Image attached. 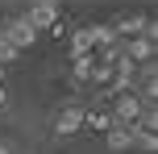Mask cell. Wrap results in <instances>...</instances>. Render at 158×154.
I'll use <instances>...</instances> for the list:
<instances>
[{
  "label": "cell",
  "instance_id": "obj_1",
  "mask_svg": "<svg viewBox=\"0 0 158 154\" xmlns=\"http://www.w3.org/2000/svg\"><path fill=\"white\" fill-rule=\"evenodd\" d=\"M142 96H137V92H121V96H112V125H125V129H133L137 125V117H142Z\"/></svg>",
  "mask_w": 158,
  "mask_h": 154
},
{
  "label": "cell",
  "instance_id": "obj_2",
  "mask_svg": "<svg viewBox=\"0 0 158 154\" xmlns=\"http://www.w3.org/2000/svg\"><path fill=\"white\" fill-rule=\"evenodd\" d=\"M0 38H4L8 46L17 50V54H21V50H29L33 42H38V29H33V25L25 21V17H13V21L4 25V33H0Z\"/></svg>",
  "mask_w": 158,
  "mask_h": 154
},
{
  "label": "cell",
  "instance_id": "obj_3",
  "mask_svg": "<svg viewBox=\"0 0 158 154\" xmlns=\"http://www.w3.org/2000/svg\"><path fill=\"white\" fill-rule=\"evenodd\" d=\"M79 129H83V104H63L54 113V133L58 138H71Z\"/></svg>",
  "mask_w": 158,
  "mask_h": 154
},
{
  "label": "cell",
  "instance_id": "obj_4",
  "mask_svg": "<svg viewBox=\"0 0 158 154\" xmlns=\"http://www.w3.org/2000/svg\"><path fill=\"white\" fill-rule=\"evenodd\" d=\"M25 21H29L33 29L42 33V29H50V25H54V21H63V8H58L54 0H42V4H33L29 13H25Z\"/></svg>",
  "mask_w": 158,
  "mask_h": 154
},
{
  "label": "cell",
  "instance_id": "obj_5",
  "mask_svg": "<svg viewBox=\"0 0 158 154\" xmlns=\"http://www.w3.org/2000/svg\"><path fill=\"white\" fill-rule=\"evenodd\" d=\"M125 58H129V63H154V42L150 38H129L125 42Z\"/></svg>",
  "mask_w": 158,
  "mask_h": 154
},
{
  "label": "cell",
  "instance_id": "obj_6",
  "mask_svg": "<svg viewBox=\"0 0 158 154\" xmlns=\"http://www.w3.org/2000/svg\"><path fill=\"white\" fill-rule=\"evenodd\" d=\"M92 50H96V25H83V29H75V33H71V58L92 54Z\"/></svg>",
  "mask_w": 158,
  "mask_h": 154
},
{
  "label": "cell",
  "instance_id": "obj_7",
  "mask_svg": "<svg viewBox=\"0 0 158 154\" xmlns=\"http://www.w3.org/2000/svg\"><path fill=\"white\" fill-rule=\"evenodd\" d=\"M83 125L96 129V133H108L112 129V113L108 108H83Z\"/></svg>",
  "mask_w": 158,
  "mask_h": 154
},
{
  "label": "cell",
  "instance_id": "obj_8",
  "mask_svg": "<svg viewBox=\"0 0 158 154\" xmlns=\"http://www.w3.org/2000/svg\"><path fill=\"white\" fill-rule=\"evenodd\" d=\"M133 142H137V133H133V129H125V125H112V129H108V150H112V154L129 150Z\"/></svg>",
  "mask_w": 158,
  "mask_h": 154
},
{
  "label": "cell",
  "instance_id": "obj_9",
  "mask_svg": "<svg viewBox=\"0 0 158 154\" xmlns=\"http://www.w3.org/2000/svg\"><path fill=\"white\" fill-rule=\"evenodd\" d=\"M92 71H96V54H79L75 67H71V79L75 83H92Z\"/></svg>",
  "mask_w": 158,
  "mask_h": 154
},
{
  "label": "cell",
  "instance_id": "obj_10",
  "mask_svg": "<svg viewBox=\"0 0 158 154\" xmlns=\"http://www.w3.org/2000/svg\"><path fill=\"white\" fill-rule=\"evenodd\" d=\"M133 133H137V129H133ZM137 146H142L146 154H154V150H158V133H137Z\"/></svg>",
  "mask_w": 158,
  "mask_h": 154
},
{
  "label": "cell",
  "instance_id": "obj_11",
  "mask_svg": "<svg viewBox=\"0 0 158 154\" xmlns=\"http://www.w3.org/2000/svg\"><path fill=\"white\" fill-rule=\"evenodd\" d=\"M8 63H17V50L8 46L4 38H0V67H8Z\"/></svg>",
  "mask_w": 158,
  "mask_h": 154
},
{
  "label": "cell",
  "instance_id": "obj_12",
  "mask_svg": "<svg viewBox=\"0 0 158 154\" xmlns=\"http://www.w3.org/2000/svg\"><path fill=\"white\" fill-rule=\"evenodd\" d=\"M4 100H8V92H4V83H0V108H4Z\"/></svg>",
  "mask_w": 158,
  "mask_h": 154
},
{
  "label": "cell",
  "instance_id": "obj_13",
  "mask_svg": "<svg viewBox=\"0 0 158 154\" xmlns=\"http://www.w3.org/2000/svg\"><path fill=\"white\" fill-rule=\"evenodd\" d=\"M0 154H13V150H8V142H0Z\"/></svg>",
  "mask_w": 158,
  "mask_h": 154
},
{
  "label": "cell",
  "instance_id": "obj_14",
  "mask_svg": "<svg viewBox=\"0 0 158 154\" xmlns=\"http://www.w3.org/2000/svg\"><path fill=\"white\" fill-rule=\"evenodd\" d=\"M0 83H4V67H0Z\"/></svg>",
  "mask_w": 158,
  "mask_h": 154
}]
</instances>
